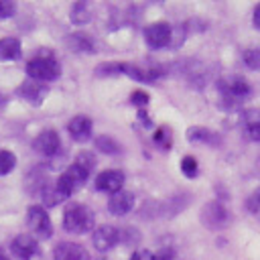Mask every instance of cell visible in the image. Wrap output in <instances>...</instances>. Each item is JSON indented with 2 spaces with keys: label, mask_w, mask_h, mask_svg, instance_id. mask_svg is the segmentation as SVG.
Here are the masks:
<instances>
[{
  "label": "cell",
  "mask_w": 260,
  "mask_h": 260,
  "mask_svg": "<svg viewBox=\"0 0 260 260\" xmlns=\"http://www.w3.org/2000/svg\"><path fill=\"white\" fill-rule=\"evenodd\" d=\"M217 89H219V98L221 102L228 104V108H234L242 102H246L250 95H252V87L250 83L240 77V75H228V77H221L217 81Z\"/></svg>",
  "instance_id": "1"
},
{
  "label": "cell",
  "mask_w": 260,
  "mask_h": 260,
  "mask_svg": "<svg viewBox=\"0 0 260 260\" xmlns=\"http://www.w3.org/2000/svg\"><path fill=\"white\" fill-rule=\"evenodd\" d=\"M63 228L71 234H87L93 230V211L87 205L73 203L63 213Z\"/></svg>",
  "instance_id": "2"
},
{
  "label": "cell",
  "mask_w": 260,
  "mask_h": 260,
  "mask_svg": "<svg viewBox=\"0 0 260 260\" xmlns=\"http://www.w3.org/2000/svg\"><path fill=\"white\" fill-rule=\"evenodd\" d=\"M26 73L35 81H53L61 75V65L51 53H45V55L32 57L26 63Z\"/></svg>",
  "instance_id": "3"
},
{
  "label": "cell",
  "mask_w": 260,
  "mask_h": 260,
  "mask_svg": "<svg viewBox=\"0 0 260 260\" xmlns=\"http://www.w3.org/2000/svg\"><path fill=\"white\" fill-rule=\"evenodd\" d=\"M89 173H91V171H87V169L81 167L79 162H73V165H69V167L59 175V179H57L55 183H57V187L69 197V195H73L77 189L83 187V183L87 181Z\"/></svg>",
  "instance_id": "4"
},
{
  "label": "cell",
  "mask_w": 260,
  "mask_h": 260,
  "mask_svg": "<svg viewBox=\"0 0 260 260\" xmlns=\"http://www.w3.org/2000/svg\"><path fill=\"white\" fill-rule=\"evenodd\" d=\"M201 221L209 230H221L230 223V209L221 201L211 199L201 209Z\"/></svg>",
  "instance_id": "5"
},
{
  "label": "cell",
  "mask_w": 260,
  "mask_h": 260,
  "mask_svg": "<svg viewBox=\"0 0 260 260\" xmlns=\"http://www.w3.org/2000/svg\"><path fill=\"white\" fill-rule=\"evenodd\" d=\"M26 223L30 228V232H35V236L39 238H51L53 234V223L51 217L47 213V209L43 205H30L26 211Z\"/></svg>",
  "instance_id": "6"
},
{
  "label": "cell",
  "mask_w": 260,
  "mask_h": 260,
  "mask_svg": "<svg viewBox=\"0 0 260 260\" xmlns=\"http://www.w3.org/2000/svg\"><path fill=\"white\" fill-rule=\"evenodd\" d=\"M173 41V26L169 22H152L144 28V43L150 49L169 47Z\"/></svg>",
  "instance_id": "7"
},
{
  "label": "cell",
  "mask_w": 260,
  "mask_h": 260,
  "mask_svg": "<svg viewBox=\"0 0 260 260\" xmlns=\"http://www.w3.org/2000/svg\"><path fill=\"white\" fill-rule=\"evenodd\" d=\"M124 181H126V175L120 169H108V171H102L95 177V189L114 195V193L122 191Z\"/></svg>",
  "instance_id": "8"
},
{
  "label": "cell",
  "mask_w": 260,
  "mask_h": 260,
  "mask_svg": "<svg viewBox=\"0 0 260 260\" xmlns=\"http://www.w3.org/2000/svg\"><path fill=\"white\" fill-rule=\"evenodd\" d=\"M91 242H93V246H95L100 252H108V250H112V248L120 242V230L114 228V225H108V223L98 225V228L93 230Z\"/></svg>",
  "instance_id": "9"
},
{
  "label": "cell",
  "mask_w": 260,
  "mask_h": 260,
  "mask_svg": "<svg viewBox=\"0 0 260 260\" xmlns=\"http://www.w3.org/2000/svg\"><path fill=\"white\" fill-rule=\"evenodd\" d=\"M16 93H18V98H22L24 102H28V104H32V106H41L43 100H45L47 93H49V87H47L43 81L28 79V81H24V83L18 85Z\"/></svg>",
  "instance_id": "10"
},
{
  "label": "cell",
  "mask_w": 260,
  "mask_h": 260,
  "mask_svg": "<svg viewBox=\"0 0 260 260\" xmlns=\"http://www.w3.org/2000/svg\"><path fill=\"white\" fill-rule=\"evenodd\" d=\"M10 250H12V254H14L18 260H30L32 256L39 254V244H37V240H35L32 236L20 234V236H16V238L12 240Z\"/></svg>",
  "instance_id": "11"
},
{
  "label": "cell",
  "mask_w": 260,
  "mask_h": 260,
  "mask_svg": "<svg viewBox=\"0 0 260 260\" xmlns=\"http://www.w3.org/2000/svg\"><path fill=\"white\" fill-rule=\"evenodd\" d=\"M59 146H61V138H59V134L55 130H43V132H39V136L32 142V148L37 152L45 154V156H53L59 150Z\"/></svg>",
  "instance_id": "12"
},
{
  "label": "cell",
  "mask_w": 260,
  "mask_h": 260,
  "mask_svg": "<svg viewBox=\"0 0 260 260\" xmlns=\"http://www.w3.org/2000/svg\"><path fill=\"white\" fill-rule=\"evenodd\" d=\"M55 260H89L87 250L75 242H59L53 250Z\"/></svg>",
  "instance_id": "13"
},
{
  "label": "cell",
  "mask_w": 260,
  "mask_h": 260,
  "mask_svg": "<svg viewBox=\"0 0 260 260\" xmlns=\"http://www.w3.org/2000/svg\"><path fill=\"white\" fill-rule=\"evenodd\" d=\"M67 130L71 134V138L75 142H85L91 138V130H93V124H91V118L79 114V116H73L67 124Z\"/></svg>",
  "instance_id": "14"
},
{
  "label": "cell",
  "mask_w": 260,
  "mask_h": 260,
  "mask_svg": "<svg viewBox=\"0 0 260 260\" xmlns=\"http://www.w3.org/2000/svg\"><path fill=\"white\" fill-rule=\"evenodd\" d=\"M134 207V195L130 191H118L108 199V211L112 215H126Z\"/></svg>",
  "instance_id": "15"
},
{
  "label": "cell",
  "mask_w": 260,
  "mask_h": 260,
  "mask_svg": "<svg viewBox=\"0 0 260 260\" xmlns=\"http://www.w3.org/2000/svg\"><path fill=\"white\" fill-rule=\"evenodd\" d=\"M187 140L189 142H203L207 146H219L221 144V138L217 132L205 128V126H191L187 130Z\"/></svg>",
  "instance_id": "16"
},
{
  "label": "cell",
  "mask_w": 260,
  "mask_h": 260,
  "mask_svg": "<svg viewBox=\"0 0 260 260\" xmlns=\"http://www.w3.org/2000/svg\"><path fill=\"white\" fill-rule=\"evenodd\" d=\"M242 128L248 140L260 142V112L258 110H246L242 114Z\"/></svg>",
  "instance_id": "17"
},
{
  "label": "cell",
  "mask_w": 260,
  "mask_h": 260,
  "mask_svg": "<svg viewBox=\"0 0 260 260\" xmlns=\"http://www.w3.org/2000/svg\"><path fill=\"white\" fill-rule=\"evenodd\" d=\"M67 45L69 49H73L75 53H93L95 51V43L89 35L85 32H71L67 37Z\"/></svg>",
  "instance_id": "18"
},
{
  "label": "cell",
  "mask_w": 260,
  "mask_h": 260,
  "mask_svg": "<svg viewBox=\"0 0 260 260\" xmlns=\"http://www.w3.org/2000/svg\"><path fill=\"white\" fill-rule=\"evenodd\" d=\"M20 53H22V47H20V41L16 37L0 39V59L2 61H14L20 57Z\"/></svg>",
  "instance_id": "19"
},
{
  "label": "cell",
  "mask_w": 260,
  "mask_h": 260,
  "mask_svg": "<svg viewBox=\"0 0 260 260\" xmlns=\"http://www.w3.org/2000/svg\"><path fill=\"white\" fill-rule=\"evenodd\" d=\"M41 195H43V203L47 207H55V205H59V203H63L67 199V195L57 187V183H47L43 187Z\"/></svg>",
  "instance_id": "20"
},
{
  "label": "cell",
  "mask_w": 260,
  "mask_h": 260,
  "mask_svg": "<svg viewBox=\"0 0 260 260\" xmlns=\"http://www.w3.org/2000/svg\"><path fill=\"white\" fill-rule=\"evenodd\" d=\"M95 148L106 152V154H120L122 152V146L110 136V134H100L95 138Z\"/></svg>",
  "instance_id": "21"
},
{
  "label": "cell",
  "mask_w": 260,
  "mask_h": 260,
  "mask_svg": "<svg viewBox=\"0 0 260 260\" xmlns=\"http://www.w3.org/2000/svg\"><path fill=\"white\" fill-rule=\"evenodd\" d=\"M89 18H91V14H89L87 2H75L71 8V20L75 24H85V22H89Z\"/></svg>",
  "instance_id": "22"
},
{
  "label": "cell",
  "mask_w": 260,
  "mask_h": 260,
  "mask_svg": "<svg viewBox=\"0 0 260 260\" xmlns=\"http://www.w3.org/2000/svg\"><path fill=\"white\" fill-rule=\"evenodd\" d=\"M152 140H154V144H156L158 148H162V150H169V148H171V142H173V134H171V128H169V126H160V128L154 132Z\"/></svg>",
  "instance_id": "23"
},
{
  "label": "cell",
  "mask_w": 260,
  "mask_h": 260,
  "mask_svg": "<svg viewBox=\"0 0 260 260\" xmlns=\"http://www.w3.org/2000/svg\"><path fill=\"white\" fill-rule=\"evenodd\" d=\"M242 61L248 69H260V47H250L242 53Z\"/></svg>",
  "instance_id": "24"
},
{
  "label": "cell",
  "mask_w": 260,
  "mask_h": 260,
  "mask_svg": "<svg viewBox=\"0 0 260 260\" xmlns=\"http://www.w3.org/2000/svg\"><path fill=\"white\" fill-rule=\"evenodd\" d=\"M14 167H16V156H14L10 150H4V148H2V150H0V177L12 173Z\"/></svg>",
  "instance_id": "25"
},
{
  "label": "cell",
  "mask_w": 260,
  "mask_h": 260,
  "mask_svg": "<svg viewBox=\"0 0 260 260\" xmlns=\"http://www.w3.org/2000/svg\"><path fill=\"white\" fill-rule=\"evenodd\" d=\"M181 171H183V175H185L187 179H195V177H197V173H199L197 158H195V156H191V154L183 156V160H181Z\"/></svg>",
  "instance_id": "26"
},
{
  "label": "cell",
  "mask_w": 260,
  "mask_h": 260,
  "mask_svg": "<svg viewBox=\"0 0 260 260\" xmlns=\"http://www.w3.org/2000/svg\"><path fill=\"white\" fill-rule=\"evenodd\" d=\"M122 73V63H114V61H108V63H102L95 67V75L104 77V75H118Z\"/></svg>",
  "instance_id": "27"
},
{
  "label": "cell",
  "mask_w": 260,
  "mask_h": 260,
  "mask_svg": "<svg viewBox=\"0 0 260 260\" xmlns=\"http://www.w3.org/2000/svg\"><path fill=\"white\" fill-rule=\"evenodd\" d=\"M246 207H248V211H250L254 217L260 219V187L250 193V197H248V201H246Z\"/></svg>",
  "instance_id": "28"
},
{
  "label": "cell",
  "mask_w": 260,
  "mask_h": 260,
  "mask_svg": "<svg viewBox=\"0 0 260 260\" xmlns=\"http://www.w3.org/2000/svg\"><path fill=\"white\" fill-rule=\"evenodd\" d=\"M148 93L146 91H142V89H136V91H132V95H130V102L134 104V106H138L140 110L144 108V106H148Z\"/></svg>",
  "instance_id": "29"
},
{
  "label": "cell",
  "mask_w": 260,
  "mask_h": 260,
  "mask_svg": "<svg viewBox=\"0 0 260 260\" xmlns=\"http://www.w3.org/2000/svg\"><path fill=\"white\" fill-rule=\"evenodd\" d=\"M14 10H16V4H14V2L0 0V18H8V16H12Z\"/></svg>",
  "instance_id": "30"
},
{
  "label": "cell",
  "mask_w": 260,
  "mask_h": 260,
  "mask_svg": "<svg viewBox=\"0 0 260 260\" xmlns=\"http://www.w3.org/2000/svg\"><path fill=\"white\" fill-rule=\"evenodd\" d=\"M75 162H79L81 167H85L87 171H91V167H93L95 158H93V154H89V152H81V154L77 156V160H75Z\"/></svg>",
  "instance_id": "31"
},
{
  "label": "cell",
  "mask_w": 260,
  "mask_h": 260,
  "mask_svg": "<svg viewBox=\"0 0 260 260\" xmlns=\"http://www.w3.org/2000/svg\"><path fill=\"white\" fill-rule=\"evenodd\" d=\"M154 260H177V254L173 248H160V252L154 254Z\"/></svg>",
  "instance_id": "32"
},
{
  "label": "cell",
  "mask_w": 260,
  "mask_h": 260,
  "mask_svg": "<svg viewBox=\"0 0 260 260\" xmlns=\"http://www.w3.org/2000/svg\"><path fill=\"white\" fill-rule=\"evenodd\" d=\"M130 260H154V254L150 250H134Z\"/></svg>",
  "instance_id": "33"
},
{
  "label": "cell",
  "mask_w": 260,
  "mask_h": 260,
  "mask_svg": "<svg viewBox=\"0 0 260 260\" xmlns=\"http://www.w3.org/2000/svg\"><path fill=\"white\" fill-rule=\"evenodd\" d=\"M252 20H254V26H256V28H260V4H256L254 14H252Z\"/></svg>",
  "instance_id": "34"
},
{
  "label": "cell",
  "mask_w": 260,
  "mask_h": 260,
  "mask_svg": "<svg viewBox=\"0 0 260 260\" xmlns=\"http://www.w3.org/2000/svg\"><path fill=\"white\" fill-rule=\"evenodd\" d=\"M0 260H10V258H8V256H6V252H4V250H2V248H0Z\"/></svg>",
  "instance_id": "35"
},
{
  "label": "cell",
  "mask_w": 260,
  "mask_h": 260,
  "mask_svg": "<svg viewBox=\"0 0 260 260\" xmlns=\"http://www.w3.org/2000/svg\"><path fill=\"white\" fill-rule=\"evenodd\" d=\"M0 104H2V98H0Z\"/></svg>",
  "instance_id": "36"
}]
</instances>
